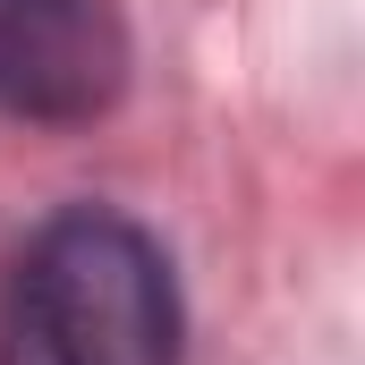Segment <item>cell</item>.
Returning <instances> with one entry per match:
<instances>
[{"instance_id": "1", "label": "cell", "mask_w": 365, "mask_h": 365, "mask_svg": "<svg viewBox=\"0 0 365 365\" xmlns=\"http://www.w3.org/2000/svg\"><path fill=\"white\" fill-rule=\"evenodd\" d=\"M9 314L68 365H179V289L162 247L119 212H60L9 272Z\"/></svg>"}, {"instance_id": "2", "label": "cell", "mask_w": 365, "mask_h": 365, "mask_svg": "<svg viewBox=\"0 0 365 365\" xmlns=\"http://www.w3.org/2000/svg\"><path fill=\"white\" fill-rule=\"evenodd\" d=\"M128 86V26L110 0H0V110L86 128Z\"/></svg>"}]
</instances>
